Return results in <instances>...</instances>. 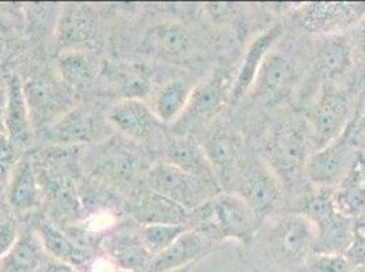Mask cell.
I'll list each match as a JSON object with an SVG mask.
<instances>
[{
  "label": "cell",
  "instance_id": "f1b7e54d",
  "mask_svg": "<svg viewBox=\"0 0 365 272\" xmlns=\"http://www.w3.org/2000/svg\"><path fill=\"white\" fill-rule=\"evenodd\" d=\"M135 215L140 226L149 224L185 225L188 211L168 197L149 189L146 195L139 199Z\"/></svg>",
  "mask_w": 365,
  "mask_h": 272
},
{
  "label": "cell",
  "instance_id": "b9f144b4",
  "mask_svg": "<svg viewBox=\"0 0 365 272\" xmlns=\"http://www.w3.org/2000/svg\"><path fill=\"white\" fill-rule=\"evenodd\" d=\"M195 266H197V264H192V266H188V267H185V268H182V270H178V271L172 272H192V270L195 268Z\"/></svg>",
  "mask_w": 365,
  "mask_h": 272
},
{
  "label": "cell",
  "instance_id": "4dcf8cb0",
  "mask_svg": "<svg viewBox=\"0 0 365 272\" xmlns=\"http://www.w3.org/2000/svg\"><path fill=\"white\" fill-rule=\"evenodd\" d=\"M123 97L127 100H142L152 90L150 73L142 66H131L122 74Z\"/></svg>",
  "mask_w": 365,
  "mask_h": 272
},
{
  "label": "cell",
  "instance_id": "d6986e66",
  "mask_svg": "<svg viewBox=\"0 0 365 272\" xmlns=\"http://www.w3.org/2000/svg\"><path fill=\"white\" fill-rule=\"evenodd\" d=\"M164 161L168 164L179 167L182 172L197 177L199 180L220 187L214 174L213 167L203 152L197 136L176 134L169 137L164 149Z\"/></svg>",
  "mask_w": 365,
  "mask_h": 272
},
{
  "label": "cell",
  "instance_id": "60d3db41",
  "mask_svg": "<svg viewBox=\"0 0 365 272\" xmlns=\"http://www.w3.org/2000/svg\"><path fill=\"white\" fill-rule=\"evenodd\" d=\"M365 122V94L364 98H363V103H361V116H360V121L359 124H364Z\"/></svg>",
  "mask_w": 365,
  "mask_h": 272
},
{
  "label": "cell",
  "instance_id": "d590c367",
  "mask_svg": "<svg viewBox=\"0 0 365 272\" xmlns=\"http://www.w3.org/2000/svg\"><path fill=\"white\" fill-rule=\"evenodd\" d=\"M88 272H120V270L112 258L104 255V256H97L93 258Z\"/></svg>",
  "mask_w": 365,
  "mask_h": 272
},
{
  "label": "cell",
  "instance_id": "cb8c5ba5",
  "mask_svg": "<svg viewBox=\"0 0 365 272\" xmlns=\"http://www.w3.org/2000/svg\"><path fill=\"white\" fill-rule=\"evenodd\" d=\"M7 202L10 207L18 212L31 211L41 202V184L28 157L21 158L10 173L7 182Z\"/></svg>",
  "mask_w": 365,
  "mask_h": 272
},
{
  "label": "cell",
  "instance_id": "1f68e13d",
  "mask_svg": "<svg viewBox=\"0 0 365 272\" xmlns=\"http://www.w3.org/2000/svg\"><path fill=\"white\" fill-rule=\"evenodd\" d=\"M356 270L345 253H315L305 263L304 272H353Z\"/></svg>",
  "mask_w": 365,
  "mask_h": 272
},
{
  "label": "cell",
  "instance_id": "2e32d148",
  "mask_svg": "<svg viewBox=\"0 0 365 272\" xmlns=\"http://www.w3.org/2000/svg\"><path fill=\"white\" fill-rule=\"evenodd\" d=\"M220 245L207 241L197 231L187 229L167 249L153 257L146 272H172L198 264L202 258L215 252Z\"/></svg>",
  "mask_w": 365,
  "mask_h": 272
},
{
  "label": "cell",
  "instance_id": "74e56055",
  "mask_svg": "<svg viewBox=\"0 0 365 272\" xmlns=\"http://www.w3.org/2000/svg\"><path fill=\"white\" fill-rule=\"evenodd\" d=\"M7 98H9L7 82H3L0 79V127L3 125V120H4V112H6V106H7Z\"/></svg>",
  "mask_w": 365,
  "mask_h": 272
},
{
  "label": "cell",
  "instance_id": "ffe728a7",
  "mask_svg": "<svg viewBox=\"0 0 365 272\" xmlns=\"http://www.w3.org/2000/svg\"><path fill=\"white\" fill-rule=\"evenodd\" d=\"M33 229L37 231L48 256L71 264L81 271H89L91 261L96 257L91 255L89 248L83 246L81 242L76 241L41 218L34 221Z\"/></svg>",
  "mask_w": 365,
  "mask_h": 272
},
{
  "label": "cell",
  "instance_id": "9a60e30c",
  "mask_svg": "<svg viewBox=\"0 0 365 272\" xmlns=\"http://www.w3.org/2000/svg\"><path fill=\"white\" fill-rule=\"evenodd\" d=\"M107 117L113 130L137 142L152 139L164 125L155 117L152 108L142 100L123 98L116 105L112 106Z\"/></svg>",
  "mask_w": 365,
  "mask_h": 272
},
{
  "label": "cell",
  "instance_id": "e575fe53",
  "mask_svg": "<svg viewBox=\"0 0 365 272\" xmlns=\"http://www.w3.org/2000/svg\"><path fill=\"white\" fill-rule=\"evenodd\" d=\"M18 229L16 224L9 219H0V260L6 256L16 240Z\"/></svg>",
  "mask_w": 365,
  "mask_h": 272
},
{
  "label": "cell",
  "instance_id": "ba28073f",
  "mask_svg": "<svg viewBox=\"0 0 365 272\" xmlns=\"http://www.w3.org/2000/svg\"><path fill=\"white\" fill-rule=\"evenodd\" d=\"M229 192L242 197L262 221L288 210L278 179L250 143Z\"/></svg>",
  "mask_w": 365,
  "mask_h": 272
},
{
  "label": "cell",
  "instance_id": "5bb4252c",
  "mask_svg": "<svg viewBox=\"0 0 365 272\" xmlns=\"http://www.w3.org/2000/svg\"><path fill=\"white\" fill-rule=\"evenodd\" d=\"M113 128L108 117L91 106H76L66 110L48 130L51 142L63 146L88 145L104 140Z\"/></svg>",
  "mask_w": 365,
  "mask_h": 272
},
{
  "label": "cell",
  "instance_id": "8fae6325",
  "mask_svg": "<svg viewBox=\"0 0 365 272\" xmlns=\"http://www.w3.org/2000/svg\"><path fill=\"white\" fill-rule=\"evenodd\" d=\"M360 115L359 108L342 135L326 147L311 154L305 167V177L309 187L334 189L345 177L359 152L354 131L359 125Z\"/></svg>",
  "mask_w": 365,
  "mask_h": 272
},
{
  "label": "cell",
  "instance_id": "7c38bea8",
  "mask_svg": "<svg viewBox=\"0 0 365 272\" xmlns=\"http://www.w3.org/2000/svg\"><path fill=\"white\" fill-rule=\"evenodd\" d=\"M146 182L150 191L168 197L187 211L222 192L218 185L199 180L165 161L150 167Z\"/></svg>",
  "mask_w": 365,
  "mask_h": 272
},
{
  "label": "cell",
  "instance_id": "6da1fadb",
  "mask_svg": "<svg viewBox=\"0 0 365 272\" xmlns=\"http://www.w3.org/2000/svg\"><path fill=\"white\" fill-rule=\"evenodd\" d=\"M315 230L300 212H279L262 222L255 236L239 245V258L252 272H304L314 252Z\"/></svg>",
  "mask_w": 365,
  "mask_h": 272
},
{
  "label": "cell",
  "instance_id": "e0dca14e",
  "mask_svg": "<svg viewBox=\"0 0 365 272\" xmlns=\"http://www.w3.org/2000/svg\"><path fill=\"white\" fill-rule=\"evenodd\" d=\"M194 46L192 33L179 21H164L153 26L142 43L143 52L165 61L184 59L191 55Z\"/></svg>",
  "mask_w": 365,
  "mask_h": 272
},
{
  "label": "cell",
  "instance_id": "7402d4cb",
  "mask_svg": "<svg viewBox=\"0 0 365 272\" xmlns=\"http://www.w3.org/2000/svg\"><path fill=\"white\" fill-rule=\"evenodd\" d=\"M46 249L33 226L18 231L16 240L0 260V272H41L48 260Z\"/></svg>",
  "mask_w": 365,
  "mask_h": 272
},
{
  "label": "cell",
  "instance_id": "83f0119b",
  "mask_svg": "<svg viewBox=\"0 0 365 272\" xmlns=\"http://www.w3.org/2000/svg\"><path fill=\"white\" fill-rule=\"evenodd\" d=\"M194 89L187 80L172 79L158 88L153 97V112L164 125H173L185 110L191 91Z\"/></svg>",
  "mask_w": 365,
  "mask_h": 272
},
{
  "label": "cell",
  "instance_id": "3957f363",
  "mask_svg": "<svg viewBox=\"0 0 365 272\" xmlns=\"http://www.w3.org/2000/svg\"><path fill=\"white\" fill-rule=\"evenodd\" d=\"M365 94V82L354 68L342 79L320 89L304 115L309 124L314 152L342 135Z\"/></svg>",
  "mask_w": 365,
  "mask_h": 272
},
{
  "label": "cell",
  "instance_id": "ab89813d",
  "mask_svg": "<svg viewBox=\"0 0 365 272\" xmlns=\"http://www.w3.org/2000/svg\"><path fill=\"white\" fill-rule=\"evenodd\" d=\"M7 56V46L3 43V41H0V63H3V59Z\"/></svg>",
  "mask_w": 365,
  "mask_h": 272
},
{
  "label": "cell",
  "instance_id": "7bdbcfd3",
  "mask_svg": "<svg viewBox=\"0 0 365 272\" xmlns=\"http://www.w3.org/2000/svg\"><path fill=\"white\" fill-rule=\"evenodd\" d=\"M1 132H4V131H1V127H0V134H1Z\"/></svg>",
  "mask_w": 365,
  "mask_h": 272
},
{
  "label": "cell",
  "instance_id": "f546056e",
  "mask_svg": "<svg viewBox=\"0 0 365 272\" xmlns=\"http://www.w3.org/2000/svg\"><path fill=\"white\" fill-rule=\"evenodd\" d=\"M188 227L173 224H149L140 226V239L153 253L158 255L176 241Z\"/></svg>",
  "mask_w": 365,
  "mask_h": 272
},
{
  "label": "cell",
  "instance_id": "8d00e7d4",
  "mask_svg": "<svg viewBox=\"0 0 365 272\" xmlns=\"http://www.w3.org/2000/svg\"><path fill=\"white\" fill-rule=\"evenodd\" d=\"M41 272H83L81 270H78L74 266L71 264H67V263H63V261H58V260H53V258H48L46 260L44 267Z\"/></svg>",
  "mask_w": 365,
  "mask_h": 272
},
{
  "label": "cell",
  "instance_id": "30bf717a",
  "mask_svg": "<svg viewBox=\"0 0 365 272\" xmlns=\"http://www.w3.org/2000/svg\"><path fill=\"white\" fill-rule=\"evenodd\" d=\"M365 18V1H314L292 6L284 16L290 28L312 37L344 34L356 29Z\"/></svg>",
  "mask_w": 365,
  "mask_h": 272
},
{
  "label": "cell",
  "instance_id": "4fadbf2b",
  "mask_svg": "<svg viewBox=\"0 0 365 272\" xmlns=\"http://www.w3.org/2000/svg\"><path fill=\"white\" fill-rule=\"evenodd\" d=\"M287 28L288 25L285 19L279 18L250 40L237 66V73L230 93L228 112H233L235 109H237L245 100V97L248 95L251 88L255 83L259 70L266 56L284 36Z\"/></svg>",
  "mask_w": 365,
  "mask_h": 272
},
{
  "label": "cell",
  "instance_id": "603a6c76",
  "mask_svg": "<svg viewBox=\"0 0 365 272\" xmlns=\"http://www.w3.org/2000/svg\"><path fill=\"white\" fill-rule=\"evenodd\" d=\"M335 207L344 216L357 219L365 214V157L357 152L345 177L333 189Z\"/></svg>",
  "mask_w": 365,
  "mask_h": 272
},
{
  "label": "cell",
  "instance_id": "f35d334b",
  "mask_svg": "<svg viewBox=\"0 0 365 272\" xmlns=\"http://www.w3.org/2000/svg\"><path fill=\"white\" fill-rule=\"evenodd\" d=\"M354 139H356V145H357L359 152H361L365 157V122L364 124H359L356 127Z\"/></svg>",
  "mask_w": 365,
  "mask_h": 272
},
{
  "label": "cell",
  "instance_id": "d4e9b609",
  "mask_svg": "<svg viewBox=\"0 0 365 272\" xmlns=\"http://www.w3.org/2000/svg\"><path fill=\"white\" fill-rule=\"evenodd\" d=\"M24 93L31 109V120L53 117L68 103L66 89L48 76H36L24 85Z\"/></svg>",
  "mask_w": 365,
  "mask_h": 272
},
{
  "label": "cell",
  "instance_id": "5b68a950",
  "mask_svg": "<svg viewBox=\"0 0 365 272\" xmlns=\"http://www.w3.org/2000/svg\"><path fill=\"white\" fill-rule=\"evenodd\" d=\"M237 66L236 58L227 55L194 85L185 110L172 125L175 134L195 136L206 125L228 112Z\"/></svg>",
  "mask_w": 365,
  "mask_h": 272
},
{
  "label": "cell",
  "instance_id": "836d02e7",
  "mask_svg": "<svg viewBox=\"0 0 365 272\" xmlns=\"http://www.w3.org/2000/svg\"><path fill=\"white\" fill-rule=\"evenodd\" d=\"M353 46L354 71L365 82V18L356 29L350 31Z\"/></svg>",
  "mask_w": 365,
  "mask_h": 272
},
{
  "label": "cell",
  "instance_id": "52a82bcc",
  "mask_svg": "<svg viewBox=\"0 0 365 272\" xmlns=\"http://www.w3.org/2000/svg\"><path fill=\"white\" fill-rule=\"evenodd\" d=\"M289 211L300 212L315 230V253H346L353 240V219L336 210L333 189L311 187Z\"/></svg>",
  "mask_w": 365,
  "mask_h": 272
},
{
  "label": "cell",
  "instance_id": "9c48e42d",
  "mask_svg": "<svg viewBox=\"0 0 365 272\" xmlns=\"http://www.w3.org/2000/svg\"><path fill=\"white\" fill-rule=\"evenodd\" d=\"M222 192H229L248 142L228 112L197 134Z\"/></svg>",
  "mask_w": 365,
  "mask_h": 272
},
{
  "label": "cell",
  "instance_id": "7a4b0ae2",
  "mask_svg": "<svg viewBox=\"0 0 365 272\" xmlns=\"http://www.w3.org/2000/svg\"><path fill=\"white\" fill-rule=\"evenodd\" d=\"M314 41L315 37L288 25L284 36L266 56L254 86L237 109L273 110L292 106L309 68Z\"/></svg>",
  "mask_w": 365,
  "mask_h": 272
},
{
  "label": "cell",
  "instance_id": "44dd1931",
  "mask_svg": "<svg viewBox=\"0 0 365 272\" xmlns=\"http://www.w3.org/2000/svg\"><path fill=\"white\" fill-rule=\"evenodd\" d=\"M6 82L9 98L3 120L4 134L10 137L18 149L28 147L33 140V120L24 93V83L16 74L9 76Z\"/></svg>",
  "mask_w": 365,
  "mask_h": 272
},
{
  "label": "cell",
  "instance_id": "ac0fdd59",
  "mask_svg": "<svg viewBox=\"0 0 365 272\" xmlns=\"http://www.w3.org/2000/svg\"><path fill=\"white\" fill-rule=\"evenodd\" d=\"M96 34V14L88 4H64L55 28V41L59 52L83 49Z\"/></svg>",
  "mask_w": 365,
  "mask_h": 272
},
{
  "label": "cell",
  "instance_id": "4316f807",
  "mask_svg": "<svg viewBox=\"0 0 365 272\" xmlns=\"http://www.w3.org/2000/svg\"><path fill=\"white\" fill-rule=\"evenodd\" d=\"M56 68L61 79L71 89H86L98 75V61L85 49H71L58 53Z\"/></svg>",
  "mask_w": 365,
  "mask_h": 272
},
{
  "label": "cell",
  "instance_id": "484cf974",
  "mask_svg": "<svg viewBox=\"0 0 365 272\" xmlns=\"http://www.w3.org/2000/svg\"><path fill=\"white\" fill-rule=\"evenodd\" d=\"M104 251L119 270L127 272L148 271L154 257L140 236L131 233L112 234L106 240Z\"/></svg>",
  "mask_w": 365,
  "mask_h": 272
},
{
  "label": "cell",
  "instance_id": "ee69618b",
  "mask_svg": "<svg viewBox=\"0 0 365 272\" xmlns=\"http://www.w3.org/2000/svg\"><path fill=\"white\" fill-rule=\"evenodd\" d=\"M120 272H127V271H122V270H120Z\"/></svg>",
  "mask_w": 365,
  "mask_h": 272
},
{
  "label": "cell",
  "instance_id": "8992f818",
  "mask_svg": "<svg viewBox=\"0 0 365 272\" xmlns=\"http://www.w3.org/2000/svg\"><path fill=\"white\" fill-rule=\"evenodd\" d=\"M353 46L349 33L315 37L309 68L292 108L304 113L314 97L329 83L336 82L353 70Z\"/></svg>",
  "mask_w": 365,
  "mask_h": 272
},
{
  "label": "cell",
  "instance_id": "d6a6232c",
  "mask_svg": "<svg viewBox=\"0 0 365 272\" xmlns=\"http://www.w3.org/2000/svg\"><path fill=\"white\" fill-rule=\"evenodd\" d=\"M18 147L4 132L0 134V184L9 182L10 173L16 167L18 158Z\"/></svg>",
  "mask_w": 365,
  "mask_h": 272
},
{
  "label": "cell",
  "instance_id": "277c9868",
  "mask_svg": "<svg viewBox=\"0 0 365 272\" xmlns=\"http://www.w3.org/2000/svg\"><path fill=\"white\" fill-rule=\"evenodd\" d=\"M262 222L237 194L220 192L188 211L185 225L207 241L222 246L227 241L247 244L255 236Z\"/></svg>",
  "mask_w": 365,
  "mask_h": 272
}]
</instances>
